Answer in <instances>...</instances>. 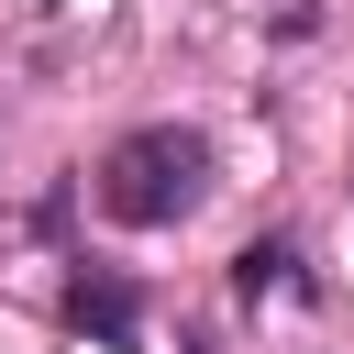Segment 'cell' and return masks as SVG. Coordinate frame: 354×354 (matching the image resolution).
Instances as JSON below:
<instances>
[{"instance_id": "6da1fadb", "label": "cell", "mask_w": 354, "mask_h": 354, "mask_svg": "<svg viewBox=\"0 0 354 354\" xmlns=\"http://www.w3.org/2000/svg\"><path fill=\"white\" fill-rule=\"evenodd\" d=\"M199 188H210V144H199V133H177V122H144V133H122V144L100 155V210H111V221H133V232L188 221V210H199Z\"/></svg>"}, {"instance_id": "7a4b0ae2", "label": "cell", "mask_w": 354, "mask_h": 354, "mask_svg": "<svg viewBox=\"0 0 354 354\" xmlns=\"http://www.w3.org/2000/svg\"><path fill=\"white\" fill-rule=\"evenodd\" d=\"M66 310H77L100 343H122V332H133V288H122V277H77V288H66Z\"/></svg>"}]
</instances>
